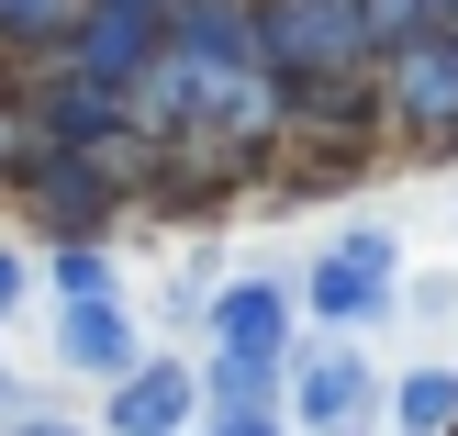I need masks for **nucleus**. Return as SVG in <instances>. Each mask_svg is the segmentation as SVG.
<instances>
[{"mask_svg":"<svg viewBox=\"0 0 458 436\" xmlns=\"http://www.w3.org/2000/svg\"><path fill=\"white\" fill-rule=\"evenodd\" d=\"M146 67H157V22L89 0V22L67 34V79H79V90H146Z\"/></svg>","mask_w":458,"mask_h":436,"instance_id":"7ed1b4c3","label":"nucleus"},{"mask_svg":"<svg viewBox=\"0 0 458 436\" xmlns=\"http://www.w3.org/2000/svg\"><path fill=\"white\" fill-rule=\"evenodd\" d=\"M392 112L425 134H458V34H414L392 56Z\"/></svg>","mask_w":458,"mask_h":436,"instance_id":"423d86ee","label":"nucleus"},{"mask_svg":"<svg viewBox=\"0 0 458 436\" xmlns=\"http://www.w3.org/2000/svg\"><path fill=\"white\" fill-rule=\"evenodd\" d=\"M403 436H458V370H414L403 380Z\"/></svg>","mask_w":458,"mask_h":436,"instance_id":"9d476101","label":"nucleus"},{"mask_svg":"<svg viewBox=\"0 0 458 436\" xmlns=\"http://www.w3.org/2000/svg\"><path fill=\"white\" fill-rule=\"evenodd\" d=\"M56 291H67V303H112V258H101V246H67V258H56Z\"/></svg>","mask_w":458,"mask_h":436,"instance_id":"9b49d317","label":"nucleus"},{"mask_svg":"<svg viewBox=\"0 0 458 436\" xmlns=\"http://www.w3.org/2000/svg\"><path fill=\"white\" fill-rule=\"evenodd\" d=\"M22 201H34L56 235H101V213H112V168L56 146V157H34V168H22Z\"/></svg>","mask_w":458,"mask_h":436,"instance_id":"39448f33","label":"nucleus"},{"mask_svg":"<svg viewBox=\"0 0 458 436\" xmlns=\"http://www.w3.org/2000/svg\"><path fill=\"white\" fill-rule=\"evenodd\" d=\"M258 67L268 79H347L369 56V12L358 0H258Z\"/></svg>","mask_w":458,"mask_h":436,"instance_id":"f257e3e1","label":"nucleus"},{"mask_svg":"<svg viewBox=\"0 0 458 436\" xmlns=\"http://www.w3.org/2000/svg\"><path fill=\"white\" fill-rule=\"evenodd\" d=\"M291 347V291H268V280H235L213 303V370H235V380H268V358Z\"/></svg>","mask_w":458,"mask_h":436,"instance_id":"f03ea898","label":"nucleus"},{"mask_svg":"<svg viewBox=\"0 0 458 436\" xmlns=\"http://www.w3.org/2000/svg\"><path fill=\"white\" fill-rule=\"evenodd\" d=\"M201 403V380L179 370V358H146L134 380H112V436H179Z\"/></svg>","mask_w":458,"mask_h":436,"instance_id":"0eeeda50","label":"nucleus"},{"mask_svg":"<svg viewBox=\"0 0 458 436\" xmlns=\"http://www.w3.org/2000/svg\"><path fill=\"white\" fill-rule=\"evenodd\" d=\"M380 291H392V235H380V224H358V235H335V258L313 269V291H302V303L325 313V325H358Z\"/></svg>","mask_w":458,"mask_h":436,"instance_id":"20e7f679","label":"nucleus"},{"mask_svg":"<svg viewBox=\"0 0 458 436\" xmlns=\"http://www.w3.org/2000/svg\"><path fill=\"white\" fill-rule=\"evenodd\" d=\"M101 12H134V22H168L179 0H101Z\"/></svg>","mask_w":458,"mask_h":436,"instance_id":"ddd939ff","label":"nucleus"},{"mask_svg":"<svg viewBox=\"0 0 458 436\" xmlns=\"http://www.w3.org/2000/svg\"><path fill=\"white\" fill-rule=\"evenodd\" d=\"M56 347L79 358V370H112V380H134V370H146V358H134V325H123V303H67Z\"/></svg>","mask_w":458,"mask_h":436,"instance_id":"1a4fd4ad","label":"nucleus"},{"mask_svg":"<svg viewBox=\"0 0 458 436\" xmlns=\"http://www.w3.org/2000/svg\"><path fill=\"white\" fill-rule=\"evenodd\" d=\"M213 436H280V425H268V415H224Z\"/></svg>","mask_w":458,"mask_h":436,"instance_id":"4468645a","label":"nucleus"},{"mask_svg":"<svg viewBox=\"0 0 458 436\" xmlns=\"http://www.w3.org/2000/svg\"><path fill=\"white\" fill-rule=\"evenodd\" d=\"M22 303V258H0V313H12Z\"/></svg>","mask_w":458,"mask_h":436,"instance_id":"2eb2a0df","label":"nucleus"},{"mask_svg":"<svg viewBox=\"0 0 458 436\" xmlns=\"http://www.w3.org/2000/svg\"><path fill=\"white\" fill-rule=\"evenodd\" d=\"M12 436H79V425H56V415H34V425H12Z\"/></svg>","mask_w":458,"mask_h":436,"instance_id":"dca6fc26","label":"nucleus"},{"mask_svg":"<svg viewBox=\"0 0 458 436\" xmlns=\"http://www.w3.org/2000/svg\"><path fill=\"white\" fill-rule=\"evenodd\" d=\"M56 22H67V0H0V34H12V45L56 34Z\"/></svg>","mask_w":458,"mask_h":436,"instance_id":"f8f14e48","label":"nucleus"},{"mask_svg":"<svg viewBox=\"0 0 458 436\" xmlns=\"http://www.w3.org/2000/svg\"><path fill=\"white\" fill-rule=\"evenodd\" d=\"M358 403H369V370H358L347 347L302 358V380H291V415H302L313 436H358Z\"/></svg>","mask_w":458,"mask_h":436,"instance_id":"6e6552de","label":"nucleus"}]
</instances>
